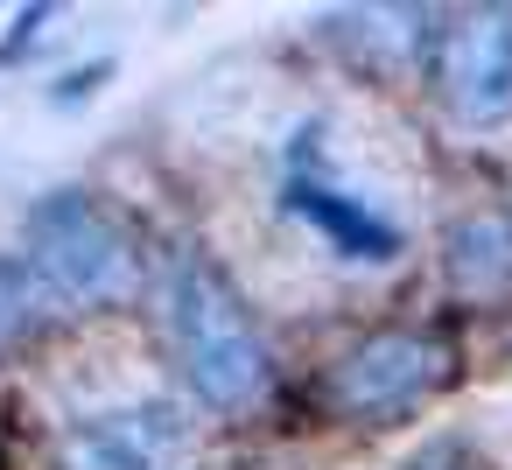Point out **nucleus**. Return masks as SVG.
Instances as JSON below:
<instances>
[{"instance_id":"1","label":"nucleus","mask_w":512,"mask_h":470,"mask_svg":"<svg viewBox=\"0 0 512 470\" xmlns=\"http://www.w3.org/2000/svg\"><path fill=\"white\" fill-rule=\"evenodd\" d=\"M162 323H169V344L183 358V379L211 407H253L267 393V344H260L246 302L232 295V281L204 253H183L169 267Z\"/></svg>"},{"instance_id":"2","label":"nucleus","mask_w":512,"mask_h":470,"mask_svg":"<svg viewBox=\"0 0 512 470\" xmlns=\"http://www.w3.org/2000/svg\"><path fill=\"white\" fill-rule=\"evenodd\" d=\"M22 267L36 274L43 302H64V309L113 302V295L134 281L127 232H120L85 190H50V197L29 211V253H22Z\"/></svg>"},{"instance_id":"3","label":"nucleus","mask_w":512,"mask_h":470,"mask_svg":"<svg viewBox=\"0 0 512 470\" xmlns=\"http://www.w3.org/2000/svg\"><path fill=\"white\" fill-rule=\"evenodd\" d=\"M435 92L470 127H491L512 113V8H477L442 29Z\"/></svg>"},{"instance_id":"4","label":"nucleus","mask_w":512,"mask_h":470,"mask_svg":"<svg viewBox=\"0 0 512 470\" xmlns=\"http://www.w3.org/2000/svg\"><path fill=\"white\" fill-rule=\"evenodd\" d=\"M190 456V428L176 407H127V414H92L85 428L64 435L57 470H176Z\"/></svg>"},{"instance_id":"5","label":"nucleus","mask_w":512,"mask_h":470,"mask_svg":"<svg viewBox=\"0 0 512 470\" xmlns=\"http://www.w3.org/2000/svg\"><path fill=\"white\" fill-rule=\"evenodd\" d=\"M281 190H288V211H302L337 253H351V260H393V246H400L393 218H379L365 197H351V190H337V183L323 176V162H316V127L295 141Z\"/></svg>"},{"instance_id":"6","label":"nucleus","mask_w":512,"mask_h":470,"mask_svg":"<svg viewBox=\"0 0 512 470\" xmlns=\"http://www.w3.org/2000/svg\"><path fill=\"white\" fill-rule=\"evenodd\" d=\"M435 379H442V351L414 330H386V337H365L337 365V400L358 407V414H386V407L421 400Z\"/></svg>"},{"instance_id":"7","label":"nucleus","mask_w":512,"mask_h":470,"mask_svg":"<svg viewBox=\"0 0 512 470\" xmlns=\"http://www.w3.org/2000/svg\"><path fill=\"white\" fill-rule=\"evenodd\" d=\"M449 281L463 295H505L512 288V225L505 218H463L449 232Z\"/></svg>"},{"instance_id":"8","label":"nucleus","mask_w":512,"mask_h":470,"mask_svg":"<svg viewBox=\"0 0 512 470\" xmlns=\"http://www.w3.org/2000/svg\"><path fill=\"white\" fill-rule=\"evenodd\" d=\"M36 316H43V288H36V274H29L15 253H0V344L29 337Z\"/></svg>"}]
</instances>
